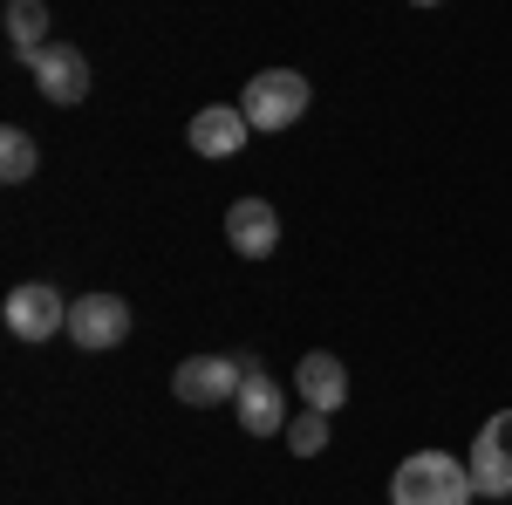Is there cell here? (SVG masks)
<instances>
[{"label":"cell","instance_id":"1","mask_svg":"<svg viewBox=\"0 0 512 505\" xmlns=\"http://www.w3.org/2000/svg\"><path fill=\"white\" fill-rule=\"evenodd\" d=\"M472 465H458L451 451H410L390 478V505H472Z\"/></svg>","mask_w":512,"mask_h":505},{"label":"cell","instance_id":"2","mask_svg":"<svg viewBox=\"0 0 512 505\" xmlns=\"http://www.w3.org/2000/svg\"><path fill=\"white\" fill-rule=\"evenodd\" d=\"M308 76H294V69H260V76L246 82V96H239V110L253 130H294V123L308 117Z\"/></svg>","mask_w":512,"mask_h":505},{"label":"cell","instance_id":"3","mask_svg":"<svg viewBox=\"0 0 512 505\" xmlns=\"http://www.w3.org/2000/svg\"><path fill=\"white\" fill-rule=\"evenodd\" d=\"M246 355H192V362H178V376H171V396L178 403H192V410H212V403H233L239 383H246Z\"/></svg>","mask_w":512,"mask_h":505},{"label":"cell","instance_id":"4","mask_svg":"<svg viewBox=\"0 0 512 505\" xmlns=\"http://www.w3.org/2000/svg\"><path fill=\"white\" fill-rule=\"evenodd\" d=\"M0 321H7V335H14V342H48V335H62V328H69V301H62L48 280H21V287L7 294Z\"/></svg>","mask_w":512,"mask_h":505},{"label":"cell","instance_id":"5","mask_svg":"<svg viewBox=\"0 0 512 505\" xmlns=\"http://www.w3.org/2000/svg\"><path fill=\"white\" fill-rule=\"evenodd\" d=\"M472 485L478 499H512V410L485 417L472 437Z\"/></svg>","mask_w":512,"mask_h":505},{"label":"cell","instance_id":"6","mask_svg":"<svg viewBox=\"0 0 512 505\" xmlns=\"http://www.w3.org/2000/svg\"><path fill=\"white\" fill-rule=\"evenodd\" d=\"M28 76H35V89L48 96V103H82L89 96V55H82L76 41H48L35 62H28Z\"/></svg>","mask_w":512,"mask_h":505},{"label":"cell","instance_id":"7","mask_svg":"<svg viewBox=\"0 0 512 505\" xmlns=\"http://www.w3.org/2000/svg\"><path fill=\"white\" fill-rule=\"evenodd\" d=\"M69 335H76V349H117L123 335H130V301L123 294H82L69 301Z\"/></svg>","mask_w":512,"mask_h":505},{"label":"cell","instance_id":"8","mask_svg":"<svg viewBox=\"0 0 512 505\" xmlns=\"http://www.w3.org/2000/svg\"><path fill=\"white\" fill-rule=\"evenodd\" d=\"M226 246H233L239 260H267L280 246V212L267 198H233L226 205Z\"/></svg>","mask_w":512,"mask_h":505},{"label":"cell","instance_id":"9","mask_svg":"<svg viewBox=\"0 0 512 505\" xmlns=\"http://www.w3.org/2000/svg\"><path fill=\"white\" fill-rule=\"evenodd\" d=\"M233 410H239V430H246V437H274V430H287V389H280L267 369H246Z\"/></svg>","mask_w":512,"mask_h":505},{"label":"cell","instance_id":"10","mask_svg":"<svg viewBox=\"0 0 512 505\" xmlns=\"http://www.w3.org/2000/svg\"><path fill=\"white\" fill-rule=\"evenodd\" d=\"M192 151L198 157H233V151H246V137H253V123H246V110H233V103H205L192 117Z\"/></svg>","mask_w":512,"mask_h":505},{"label":"cell","instance_id":"11","mask_svg":"<svg viewBox=\"0 0 512 505\" xmlns=\"http://www.w3.org/2000/svg\"><path fill=\"white\" fill-rule=\"evenodd\" d=\"M294 389L308 396V410H342L349 403V369H342V355H328V349H315V355H301V369H294Z\"/></svg>","mask_w":512,"mask_h":505},{"label":"cell","instance_id":"12","mask_svg":"<svg viewBox=\"0 0 512 505\" xmlns=\"http://www.w3.org/2000/svg\"><path fill=\"white\" fill-rule=\"evenodd\" d=\"M48 7L41 0H7V41H14V62H35L48 48Z\"/></svg>","mask_w":512,"mask_h":505},{"label":"cell","instance_id":"13","mask_svg":"<svg viewBox=\"0 0 512 505\" xmlns=\"http://www.w3.org/2000/svg\"><path fill=\"white\" fill-rule=\"evenodd\" d=\"M35 164H41V144L21 130V123H7V130H0V178H7V185H28Z\"/></svg>","mask_w":512,"mask_h":505},{"label":"cell","instance_id":"14","mask_svg":"<svg viewBox=\"0 0 512 505\" xmlns=\"http://www.w3.org/2000/svg\"><path fill=\"white\" fill-rule=\"evenodd\" d=\"M287 451H294V458H315V451H328V410L287 417Z\"/></svg>","mask_w":512,"mask_h":505},{"label":"cell","instance_id":"15","mask_svg":"<svg viewBox=\"0 0 512 505\" xmlns=\"http://www.w3.org/2000/svg\"><path fill=\"white\" fill-rule=\"evenodd\" d=\"M410 7H437V0H410Z\"/></svg>","mask_w":512,"mask_h":505}]
</instances>
